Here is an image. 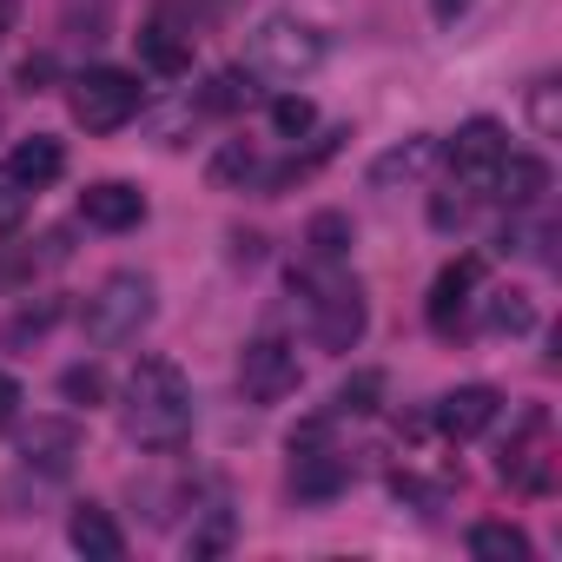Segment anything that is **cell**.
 Here are the masks:
<instances>
[{
	"label": "cell",
	"mask_w": 562,
	"mask_h": 562,
	"mask_svg": "<svg viewBox=\"0 0 562 562\" xmlns=\"http://www.w3.org/2000/svg\"><path fill=\"white\" fill-rule=\"evenodd\" d=\"M153 312H159V285L146 271H113L106 285L87 299V312H80V331L93 338V345H133L146 325H153Z\"/></svg>",
	"instance_id": "277c9868"
},
{
	"label": "cell",
	"mask_w": 562,
	"mask_h": 562,
	"mask_svg": "<svg viewBox=\"0 0 562 562\" xmlns=\"http://www.w3.org/2000/svg\"><path fill=\"white\" fill-rule=\"evenodd\" d=\"M351 245H358L351 212H312V225H305V258L312 265H345Z\"/></svg>",
	"instance_id": "ac0fdd59"
},
{
	"label": "cell",
	"mask_w": 562,
	"mask_h": 562,
	"mask_svg": "<svg viewBox=\"0 0 562 562\" xmlns=\"http://www.w3.org/2000/svg\"><path fill=\"white\" fill-rule=\"evenodd\" d=\"M476 278H483V258H450L443 271H437V285H430V305H424V318H430V331H457L463 325V305H470V292H476Z\"/></svg>",
	"instance_id": "7c38bea8"
},
{
	"label": "cell",
	"mask_w": 562,
	"mask_h": 562,
	"mask_svg": "<svg viewBox=\"0 0 562 562\" xmlns=\"http://www.w3.org/2000/svg\"><path fill=\"white\" fill-rule=\"evenodd\" d=\"M503 153H509V133H503L496 120H463V126L450 133V146H443V166H450V179H457L470 199H490Z\"/></svg>",
	"instance_id": "52a82bcc"
},
{
	"label": "cell",
	"mask_w": 562,
	"mask_h": 562,
	"mask_svg": "<svg viewBox=\"0 0 562 562\" xmlns=\"http://www.w3.org/2000/svg\"><path fill=\"white\" fill-rule=\"evenodd\" d=\"M325 60V34L305 27L299 14H265L245 34V74L251 80H305Z\"/></svg>",
	"instance_id": "3957f363"
},
{
	"label": "cell",
	"mask_w": 562,
	"mask_h": 562,
	"mask_svg": "<svg viewBox=\"0 0 562 562\" xmlns=\"http://www.w3.org/2000/svg\"><path fill=\"white\" fill-rule=\"evenodd\" d=\"M384 384H391L384 371H351V378L338 384V397H331V411H338V417H371V411L384 404Z\"/></svg>",
	"instance_id": "7402d4cb"
},
{
	"label": "cell",
	"mask_w": 562,
	"mask_h": 562,
	"mask_svg": "<svg viewBox=\"0 0 562 562\" xmlns=\"http://www.w3.org/2000/svg\"><path fill=\"white\" fill-rule=\"evenodd\" d=\"M80 218L93 232H133V225H146V192L126 179H100L80 192Z\"/></svg>",
	"instance_id": "8fae6325"
},
{
	"label": "cell",
	"mask_w": 562,
	"mask_h": 562,
	"mask_svg": "<svg viewBox=\"0 0 562 562\" xmlns=\"http://www.w3.org/2000/svg\"><path fill=\"white\" fill-rule=\"evenodd\" d=\"M120 424L139 450H179L199 424V397H192V378L172 364V358H139L133 378H126V404H120Z\"/></svg>",
	"instance_id": "6da1fadb"
},
{
	"label": "cell",
	"mask_w": 562,
	"mask_h": 562,
	"mask_svg": "<svg viewBox=\"0 0 562 562\" xmlns=\"http://www.w3.org/2000/svg\"><path fill=\"white\" fill-rule=\"evenodd\" d=\"M483 331H496V338H522V331H536V305H529V292H490V305H483Z\"/></svg>",
	"instance_id": "ffe728a7"
},
{
	"label": "cell",
	"mask_w": 562,
	"mask_h": 562,
	"mask_svg": "<svg viewBox=\"0 0 562 562\" xmlns=\"http://www.w3.org/2000/svg\"><path fill=\"white\" fill-rule=\"evenodd\" d=\"M47 74H54V60H47V54H34V60L21 67V87H27V93H41V80H47Z\"/></svg>",
	"instance_id": "4dcf8cb0"
},
{
	"label": "cell",
	"mask_w": 562,
	"mask_h": 562,
	"mask_svg": "<svg viewBox=\"0 0 562 562\" xmlns=\"http://www.w3.org/2000/svg\"><path fill=\"white\" fill-rule=\"evenodd\" d=\"M470 555L476 562H529V536L516 522H476L470 529Z\"/></svg>",
	"instance_id": "44dd1931"
},
{
	"label": "cell",
	"mask_w": 562,
	"mask_h": 562,
	"mask_svg": "<svg viewBox=\"0 0 562 562\" xmlns=\"http://www.w3.org/2000/svg\"><path fill=\"white\" fill-rule=\"evenodd\" d=\"M139 106H146V87L126 67H87L67 87V113L87 133H120L126 120H139Z\"/></svg>",
	"instance_id": "5b68a950"
},
{
	"label": "cell",
	"mask_w": 562,
	"mask_h": 562,
	"mask_svg": "<svg viewBox=\"0 0 562 562\" xmlns=\"http://www.w3.org/2000/svg\"><path fill=\"white\" fill-rule=\"evenodd\" d=\"M14 457H21L27 470H41V476H67L74 457H80V424H74V417H34V424L21 430Z\"/></svg>",
	"instance_id": "9c48e42d"
},
{
	"label": "cell",
	"mask_w": 562,
	"mask_h": 562,
	"mask_svg": "<svg viewBox=\"0 0 562 562\" xmlns=\"http://www.w3.org/2000/svg\"><path fill=\"white\" fill-rule=\"evenodd\" d=\"M106 21H113V0H67V27H74V34L87 27V41H100Z\"/></svg>",
	"instance_id": "83f0119b"
},
{
	"label": "cell",
	"mask_w": 562,
	"mask_h": 562,
	"mask_svg": "<svg viewBox=\"0 0 562 562\" xmlns=\"http://www.w3.org/2000/svg\"><path fill=\"white\" fill-rule=\"evenodd\" d=\"M529 120H536V133H542V139H555V133H562V106H555V80H536V87H529Z\"/></svg>",
	"instance_id": "4316f807"
},
{
	"label": "cell",
	"mask_w": 562,
	"mask_h": 562,
	"mask_svg": "<svg viewBox=\"0 0 562 562\" xmlns=\"http://www.w3.org/2000/svg\"><path fill=\"white\" fill-rule=\"evenodd\" d=\"M463 218H470L463 199H437V205H430V225H437V232H463Z\"/></svg>",
	"instance_id": "f546056e"
},
{
	"label": "cell",
	"mask_w": 562,
	"mask_h": 562,
	"mask_svg": "<svg viewBox=\"0 0 562 562\" xmlns=\"http://www.w3.org/2000/svg\"><path fill=\"white\" fill-rule=\"evenodd\" d=\"M21 404H27L21 378H14V371H0V430H14V424H21Z\"/></svg>",
	"instance_id": "f1b7e54d"
},
{
	"label": "cell",
	"mask_w": 562,
	"mask_h": 562,
	"mask_svg": "<svg viewBox=\"0 0 562 562\" xmlns=\"http://www.w3.org/2000/svg\"><path fill=\"white\" fill-rule=\"evenodd\" d=\"M542 192H549V159H536V153H503L490 199H503V205L529 212V205H542Z\"/></svg>",
	"instance_id": "4fadbf2b"
},
{
	"label": "cell",
	"mask_w": 562,
	"mask_h": 562,
	"mask_svg": "<svg viewBox=\"0 0 562 562\" xmlns=\"http://www.w3.org/2000/svg\"><path fill=\"white\" fill-rule=\"evenodd\" d=\"M139 60L159 80H179V74H192V34H179L172 21H153V27H139Z\"/></svg>",
	"instance_id": "2e32d148"
},
{
	"label": "cell",
	"mask_w": 562,
	"mask_h": 562,
	"mask_svg": "<svg viewBox=\"0 0 562 562\" xmlns=\"http://www.w3.org/2000/svg\"><path fill=\"white\" fill-rule=\"evenodd\" d=\"M496 411H503V397H496L490 384H457V391H443V397H437L430 424H437L450 443H470V437H483V430L496 424Z\"/></svg>",
	"instance_id": "30bf717a"
},
{
	"label": "cell",
	"mask_w": 562,
	"mask_h": 562,
	"mask_svg": "<svg viewBox=\"0 0 562 562\" xmlns=\"http://www.w3.org/2000/svg\"><path fill=\"white\" fill-rule=\"evenodd\" d=\"M437 159H443V146H437V139H404V146H391V153L371 166V186H378V192H397V186H424Z\"/></svg>",
	"instance_id": "5bb4252c"
},
{
	"label": "cell",
	"mask_w": 562,
	"mask_h": 562,
	"mask_svg": "<svg viewBox=\"0 0 562 562\" xmlns=\"http://www.w3.org/2000/svg\"><path fill=\"white\" fill-rule=\"evenodd\" d=\"M8 27H14V0H0V41H8Z\"/></svg>",
	"instance_id": "d6a6232c"
},
{
	"label": "cell",
	"mask_w": 562,
	"mask_h": 562,
	"mask_svg": "<svg viewBox=\"0 0 562 562\" xmlns=\"http://www.w3.org/2000/svg\"><path fill=\"white\" fill-rule=\"evenodd\" d=\"M238 106H251V74H245V67H225V74L199 93V113H238Z\"/></svg>",
	"instance_id": "603a6c76"
},
{
	"label": "cell",
	"mask_w": 562,
	"mask_h": 562,
	"mask_svg": "<svg viewBox=\"0 0 562 562\" xmlns=\"http://www.w3.org/2000/svg\"><path fill=\"white\" fill-rule=\"evenodd\" d=\"M312 126H318L312 100H299V93H285V100H271V133H278V139H305Z\"/></svg>",
	"instance_id": "d4e9b609"
},
{
	"label": "cell",
	"mask_w": 562,
	"mask_h": 562,
	"mask_svg": "<svg viewBox=\"0 0 562 562\" xmlns=\"http://www.w3.org/2000/svg\"><path fill=\"white\" fill-rule=\"evenodd\" d=\"M292 292H305V318H312V338L325 351H351L364 338L371 299H364V285L345 265H305V271H292Z\"/></svg>",
	"instance_id": "7a4b0ae2"
},
{
	"label": "cell",
	"mask_w": 562,
	"mask_h": 562,
	"mask_svg": "<svg viewBox=\"0 0 562 562\" xmlns=\"http://www.w3.org/2000/svg\"><path fill=\"white\" fill-rule=\"evenodd\" d=\"M238 391L251 404H285L299 391V345L278 338V331H258L245 351H238Z\"/></svg>",
	"instance_id": "ba28073f"
},
{
	"label": "cell",
	"mask_w": 562,
	"mask_h": 562,
	"mask_svg": "<svg viewBox=\"0 0 562 562\" xmlns=\"http://www.w3.org/2000/svg\"><path fill=\"white\" fill-rule=\"evenodd\" d=\"M27 205H34V186H27L8 159H0V232H14V225L27 218Z\"/></svg>",
	"instance_id": "cb8c5ba5"
},
{
	"label": "cell",
	"mask_w": 562,
	"mask_h": 562,
	"mask_svg": "<svg viewBox=\"0 0 562 562\" xmlns=\"http://www.w3.org/2000/svg\"><path fill=\"white\" fill-rule=\"evenodd\" d=\"M463 8H470V0H437V21H457Z\"/></svg>",
	"instance_id": "1f68e13d"
},
{
	"label": "cell",
	"mask_w": 562,
	"mask_h": 562,
	"mask_svg": "<svg viewBox=\"0 0 562 562\" xmlns=\"http://www.w3.org/2000/svg\"><path fill=\"white\" fill-rule=\"evenodd\" d=\"M60 397L93 411V404H106V378H100L93 364H67V371H60Z\"/></svg>",
	"instance_id": "484cf974"
},
{
	"label": "cell",
	"mask_w": 562,
	"mask_h": 562,
	"mask_svg": "<svg viewBox=\"0 0 562 562\" xmlns=\"http://www.w3.org/2000/svg\"><path fill=\"white\" fill-rule=\"evenodd\" d=\"M351 483V457L331 450V424H299L292 430V496L299 503H331Z\"/></svg>",
	"instance_id": "8992f818"
},
{
	"label": "cell",
	"mask_w": 562,
	"mask_h": 562,
	"mask_svg": "<svg viewBox=\"0 0 562 562\" xmlns=\"http://www.w3.org/2000/svg\"><path fill=\"white\" fill-rule=\"evenodd\" d=\"M67 542H74L87 562H120V555H126V536H120L113 509H100V503H80V509H74V522H67Z\"/></svg>",
	"instance_id": "9a60e30c"
},
{
	"label": "cell",
	"mask_w": 562,
	"mask_h": 562,
	"mask_svg": "<svg viewBox=\"0 0 562 562\" xmlns=\"http://www.w3.org/2000/svg\"><path fill=\"white\" fill-rule=\"evenodd\" d=\"M8 166L41 192V186H54L60 172H67V153H60V139H47V133H34V139H21L14 153H8Z\"/></svg>",
	"instance_id": "d6986e66"
},
{
	"label": "cell",
	"mask_w": 562,
	"mask_h": 562,
	"mask_svg": "<svg viewBox=\"0 0 562 562\" xmlns=\"http://www.w3.org/2000/svg\"><path fill=\"white\" fill-rule=\"evenodd\" d=\"M265 179V159L245 146V139H225L212 159H205V186L212 192H245V186H258Z\"/></svg>",
	"instance_id": "e0dca14e"
}]
</instances>
